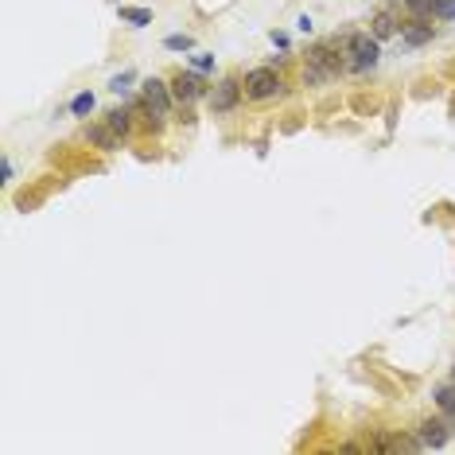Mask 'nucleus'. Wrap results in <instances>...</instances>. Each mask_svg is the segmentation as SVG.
<instances>
[{
    "mask_svg": "<svg viewBox=\"0 0 455 455\" xmlns=\"http://www.w3.org/2000/svg\"><path fill=\"white\" fill-rule=\"evenodd\" d=\"M346 70V59H343V47H331V43H319V47L308 51V62H303V82L308 86H319V82H331Z\"/></svg>",
    "mask_w": 455,
    "mask_h": 455,
    "instance_id": "nucleus-1",
    "label": "nucleus"
},
{
    "mask_svg": "<svg viewBox=\"0 0 455 455\" xmlns=\"http://www.w3.org/2000/svg\"><path fill=\"white\" fill-rule=\"evenodd\" d=\"M343 59H346V70H350V74H366V70L378 67L381 47H378V39H374V32H350L346 35Z\"/></svg>",
    "mask_w": 455,
    "mask_h": 455,
    "instance_id": "nucleus-2",
    "label": "nucleus"
},
{
    "mask_svg": "<svg viewBox=\"0 0 455 455\" xmlns=\"http://www.w3.org/2000/svg\"><path fill=\"white\" fill-rule=\"evenodd\" d=\"M280 74L272 67H257V70H249L245 74V98L249 101H272L280 93Z\"/></svg>",
    "mask_w": 455,
    "mask_h": 455,
    "instance_id": "nucleus-3",
    "label": "nucleus"
},
{
    "mask_svg": "<svg viewBox=\"0 0 455 455\" xmlns=\"http://www.w3.org/2000/svg\"><path fill=\"white\" fill-rule=\"evenodd\" d=\"M242 93H245V82H237L234 74L222 78V82L211 90V113H214V117H222V113H234L237 105H242Z\"/></svg>",
    "mask_w": 455,
    "mask_h": 455,
    "instance_id": "nucleus-4",
    "label": "nucleus"
},
{
    "mask_svg": "<svg viewBox=\"0 0 455 455\" xmlns=\"http://www.w3.org/2000/svg\"><path fill=\"white\" fill-rule=\"evenodd\" d=\"M140 98L148 110H156L160 117H171V110H176V98H171V86L164 82V78H144L140 82Z\"/></svg>",
    "mask_w": 455,
    "mask_h": 455,
    "instance_id": "nucleus-5",
    "label": "nucleus"
},
{
    "mask_svg": "<svg viewBox=\"0 0 455 455\" xmlns=\"http://www.w3.org/2000/svg\"><path fill=\"white\" fill-rule=\"evenodd\" d=\"M168 86H171V98H176L179 110H183V105H194L199 98H206V93H211L199 74H183V70H179V74H171Z\"/></svg>",
    "mask_w": 455,
    "mask_h": 455,
    "instance_id": "nucleus-6",
    "label": "nucleus"
},
{
    "mask_svg": "<svg viewBox=\"0 0 455 455\" xmlns=\"http://www.w3.org/2000/svg\"><path fill=\"white\" fill-rule=\"evenodd\" d=\"M451 432H455L451 416H424L421 428H416V440H421L424 447H444L447 440H451Z\"/></svg>",
    "mask_w": 455,
    "mask_h": 455,
    "instance_id": "nucleus-7",
    "label": "nucleus"
},
{
    "mask_svg": "<svg viewBox=\"0 0 455 455\" xmlns=\"http://www.w3.org/2000/svg\"><path fill=\"white\" fill-rule=\"evenodd\" d=\"M82 136H86V144H93V148H101V152H117V148H121V140H125V136L113 133V128L105 125V121H98V125H86V128H82Z\"/></svg>",
    "mask_w": 455,
    "mask_h": 455,
    "instance_id": "nucleus-8",
    "label": "nucleus"
},
{
    "mask_svg": "<svg viewBox=\"0 0 455 455\" xmlns=\"http://www.w3.org/2000/svg\"><path fill=\"white\" fill-rule=\"evenodd\" d=\"M432 35H436L432 20H409V27H401V39L409 43V47H421V43H428Z\"/></svg>",
    "mask_w": 455,
    "mask_h": 455,
    "instance_id": "nucleus-9",
    "label": "nucleus"
},
{
    "mask_svg": "<svg viewBox=\"0 0 455 455\" xmlns=\"http://www.w3.org/2000/svg\"><path fill=\"white\" fill-rule=\"evenodd\" d=\"M370 32H374V39H389V35H397V12L381 8L378 16L370 20Z\"/></svg>",
    "mask_w": 455,
    "mask_h": 455,
    "instance_id": "nucleus-10",
    "label": "nucleus"
},
{
    "mask_svg": "<svg viewBox=\"0 0 455 455\" xmlns=\"http://www.w3.org/2000/svg\"><path fill=\"white\" fill-rule=\"evenodd\" d=\"M105 125H110L113 133L128 136V133H133V110H125V105H117V110H110V113H105Z\"/></svg>",
    "mask_w": 455,
    "mask_h": 455,
    "instance_id": "nucleus-11",
    "label": "nucleus"
},
{
    "mask_svg": "<svg viewBox=\"0 0 455 455\" xmlns=\"http://www.w3.org/2000/svg\"><path fill=\"white\" fill-rule=\"evenodd\" d=\"M432 401H436V409H440V413H444V416H451V421H455V381H447V385H436Z\"/></svg>",
    "mask_w": 455,
    "mask_h": 455,
    "instance_id": "nucleus-12",
    "label": "nucleus"
},
{
    "mask_svg": "<svg viewBox=\"0 0 455 455\" xmlns=\"http://www.w3.org/2000/svg\"><path fill=\"white\" fill-rule=\"evenodd\" d=\"M404 8L413 12V20H432L436 16V0H404Z\"/></svg>",
    "mask_w": 455,
    "mask_h": 455,
    "instance_id": "nucleus-13",
    "label": "nucleus"
},
{
    "mask_svg": "<svg viewBox=\"0 0 455 455\" xmlns=\"http://www.w3.org/2000/svg\"><path fill=\"white\" fill-rule=\"evenodd\" d=\"M121 20L133 27H144V24H152V12L148 8H121Z\"/></svg>",
    "mask_w": 455,
    "mask_h": 455,
    "instance_id": "nucleus-14",
    "label": "nucleus"
},
{
    "mask_svg": "<svg viewBox=\"0 0 455 455\" xmlns=\"http://www.w3.org/2000/svg\"><path fill=\"white\" fill-rule=\"evenodd\" d=\"M90 110H93V93H78V98L70 101V113H74V117H86Z\"/></svg>",
    "mask_w": 455,
    "mask_h": 455,
    "instance_id": "nucleus-15",
    "label": "nucleus"
},
{
    "mask_svg": "<svg viewBox=\"0 0 455 455\" xmlns=\"http://www.w3.org/2000/svg\"><path fill=\"white\" fill-rule=\"evenodd\" d=\"M164 47H168V51H191L194 39H191V35H168V39H164Z\"/></svg>",
    "mask_w": 455,
    "mask_h": 455,
    "instance_id": "nucleus-16",
    "label": "nucleus"
},
{
    "mask_svg": "<svg viewBox=\"0 0 455 455\" xmlns=\"http://www.w3.org/2000/svg\"><path fill=\"white\" fill-rule=\"evenodd\" d=\"M128 82H133V74H117V78L110 82V90L121 93V98H128Z\"/></svg>",
    "mask_w": 455,
    "mask_h": 455,
    "instance_id": "nucleus-17",
    "label": "nucleus"
},
{
    "mask_svg": "<svg viewBox=\"0 0 455 455\" xmlns=\"http://www.w3.org/2000/svg\"><path fill=\"white\" fill-rule=\"evenodd\" d=\"M436 16L440 20H455V0H436Z\"/></svg>",
    "mask_w": 455,
    "mask_h": 455,
    "instance_id": "nucleus-18",
    "label": "nucleus"
},
{
    "mask_svg": "<svg viewBox=\"0 0 455 455\" xmlns=\"http://www.w3.org/2000/svg\"><path fill=\"white\" fill-rule=\"evenodd\" d=\"M194 67H199V70H211L214 59H211V55H194Z\"/></svg>",
    "mask_w": 455,
    "mask_h": 455,
    "instance_id": "nucleus-19",
    "label": "nucleus"
},
{
    "mask_svg": "<svg viewBox=\"0 0 455 455\" xmlns=\"http://www.w3.org/2000/svg\"><path fill=\"white\" fill-rule=\"evenodd\" d=\"M296 27H300V32H303V35H308V32H312V27H315V24H312V16H300V20H296Z\"/></svg>",
    "mask_w": 455,
    "mask_h": 455,
    "instance_id": "nucleus-20",
    "label": "nucleus"
},
{
    "mask_svg": "<svg viewBox=\"0 0 455 455\" xmlns=\"http://www.w3.org/2000/svg\"><path fill=\"white\" fill-rule=\"evenodd\" d=\"M451 374H455V366H451Z\"/></svg>",
    "mask_w": 455,
    "mask_h": 455,
    "instance_id": "nucleus-21",
    "label": "nucleus"
}]
</instances>
